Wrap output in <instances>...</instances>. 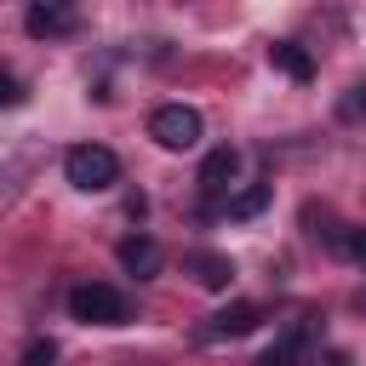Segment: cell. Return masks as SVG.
<instances>
[{
    "label": "cell",
    "instance_id": "12",
    "mask_svg": "<svg viewBox=\"0 0 366 366\" xmlns=\"http://www.w3.org/2000/svg\"><path fill=\"white\" fill-rule=\"evenodd\" d=\"M337 120H349V126H355V120H366V80H355V86L337 97Z\"/></svg>",
    "mask_w": 366,
    "mask_h": 366
},
{
    "label": "cell",
    "instance_id": "2",
    "mask_svg": "<svg viewBox=\"0 0 366 366\" xmlns=\"http://www.w3.org/2000/svg\"><path fill=\"white\" fill-rule=\"evenodd\" d=\"M69 315L86 320V326H126V320H132V303H126V292L109 286V280H80V286L69 292Z\"/></svg>",
    "mask_w": 366,
    "mask_h": 366
},
{
    "label": "cell",
    "instance_id": "1",
    "mask_svg": "<svg viewBox=\"0 0 366 366\" xmlns=\"http://www.w3.org/2000/svg\"><path fill=\"white\" fill-rule=\"evenodd\" d=\"M63 177H69L80 194H103V189L120 183V160H114V149H103V143H74V149L63 154Z\"/></svg>",
    "mask_w": 366,
    "mask_h": 366
},
{
    "label": "cell",
    "instance_id": "7",
    "mask_svg": "<svg viewBox=\"0 0 366 366\" xmlns=\"http://www.w3.org/2000/svg\"><path fill=\"white\" fill-rule=\"evenodd\" d=\"M234 172H240V149H229V143H217V149H212V154L200 160V194H206V206L229 194Z\"/></svg>",
    "mask_w": 366,
    "mask_h": 366
},
{
    "label": "cell",
    "instance_id": "5",
    "mask_svg": "<svg viewBox=\"0 0 366 366\" xmlns=\"http://www.w3.org/2000/svg\"><path fill=\"white\" fill-rule=\"evenodd\" d=\"M183 274H189L194 286H206V292H223V286L234 280V263H229V252L194 246V252H183Z\"/></svg>",
    "mask_w": 366,
    "mask_h": 366
},
{
    "label": "cell",
    "instance_id": "10",
    "mask_svg": "<svg viewBox=\"0 0 366 366\" xmlns=\"http://www.w3.org/2000/svg\"><path fill=\"white\" fill-rule=\"evenodd\" d=\"M114 257H120V269L137 274V280H149V274L160 269V246H154L149 234H126V240L114 246Z\"/></svg>",
    "mask_w": 366,
    "mask_h": 366
},
{
    "label": "cell",
    "instance_id": "6",
    "mask_svg": "<svg viewBox=\"0 0 366 366\" xmlns=\"http://www.w3.org/2000/svg\"><path fill=\"white\" fill-rule=\"evenodd\" d=\"M309 337H315V315H297V320H292V326H286V332H280L252 366H297L303 349H309Z\"/></svg>",
    "mask_w": 366,
    "mask_h": 366
},
{
    "label": "cell",
    "instance_id": "8",
    "mask_svg": "<svg viewBox=\"0 0 366 366\" xmlns=\"http://www.w3.org/2000/svg\"><path fill=\"white\" fill-rule=\"evenodd\" d=\"M23 29H29L34 40H63V34L80 29V11H74V6H46V0H40V6L23 11Z\"/></svg>",
    "mask_w": 366,
    "mask_h": 366
},
{
    "label": "cell",
    "instance_id": "16",
    "mask_svg": "<svg viewBox=\"0 0 366 366\" xmlns=\"http://www.w3.org/2000/svg\"><path fill=\"white\" fill-rule=\"evenodd\" d=\"M326 366H355V360H349V355L337 349V355H326Z\"/></svg>",
    "mask_w": 366,
    "mask_h": 366
},
{
    "label": "cell",
    "instance_id": "14",
    "mask_svg": "<svg viewBox=\"0 0 366 366\" xmlns=\"http://www.w3.org/2000/svg\"><path fill=\"white\" fill-rule=\"evenodd\" d=\"M23 97H29V92H23V80H17V74H6V69H0V109H17V103H23Z\"/></svg>",
    "mask_w": 366,
    "mask_h": 366
},
{
    "label": "cell",
    "instance_id": "9",
    "mask_svg": "<svg viewBox=\"0 0 366 366\" xmlns=\"http://www.w3.org/2000/svg\"><path fill=\"white\" fill-rule=\"evenodd\" d=\"M269 63H274L286 80H297V86H309V80H315V51H309V46H297V40H274V46H269Z\"/></svg>",
    "mask_w": 366,
    "mask_h": 366
},
{
    "label": "cell",
    "instance_id": "11",
    "mask_svg": "<svg viewBox=\"0 0 366 366\" xmlns=\"http://www.w3.org/2000/svg\"><path fill=\"white\" fill-rule=\"evenodd\" d=\"M263 206H269V183H252V189H240L234 200H223V212H229V217H257Z\"/></svg>",
    "mask_w": 366,
    "mask_h": 366
},
{
    "label": "cell",
    "instance_id": "15",
    "mask_svg": "<svg viewBox=\"0 0 366 366\" xmlns=\"http://www.w3.org/2000/svg\"><path fill=\"white\" fill-rule=\"evenodd\" d=\"M343 252H349L355 263H366V223H355V229L343 234Z\"/></svg>",
    "mask_w": 366,
    "mask_h": 366
},
{
    "label": "cell",
    "instance_id": "3",
    "mask_svg": "<svg viewBox=\"0 0 366 366\" xmlns=\"http://www.w3.org/2000/svg\"><path fill=\"white\" fill-rule=\"evenodd\" d=\"M149 137H154L160 149H172V154L194 149V143H200V109H189V103H160V109L149 114Z\"/></svg>",
    "mask_w": 366,
    "mask_h": 366
},
{
    "label": "cell",
    "instance_id": "13",
    "mask_svg": "<svg viewBox=\"0 0 366 366\" xmlns=\"http://www.w3.org/2000/svg\"><path fill=\"white\" fill-rule=\"evenodd\" d=\"M51 360H57V343L51 337H29L23 355H17V366H51Z\"/></svg>",
    "mask_w": 366,
    "mask_h": 366
},
{
    "label": "cell",
    "instance_id": "4",
    "mask_svg": "<svg viewBox=\"0 0 366 366\" xmlns=\"http://www.w3.org/2000/svg\"><path fill=\"white\" fill-rule=\"evenodd\" d=\"M257 320H263V309L257 303H229V309H217V315H206V326H200V343H223V337H246V332H257Z\"/></svg>",
    "mask_w": 366,
    "mask_h": 366
}]
</instances>
